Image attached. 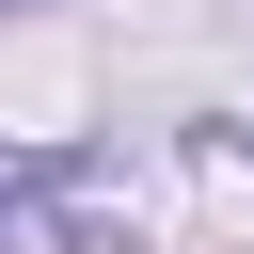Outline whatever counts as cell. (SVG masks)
Returning a JSON list of instances; mask_svg holds the SVG:
<instances>
[{
	"instance_id": "obj_2",
	"label": "cell",
	"mask_w": 254,
	"mask_h": 254,
	"mask_svg": "<svg viewBox=\"0 0 254 254\" xmlns=\"http://www.w3.org/2000/svg\"><path fill=\"white\" fill-rule=\"evenodd\" d=\"M222 143H238V159H254V127H222Z\"/></svg>"
},
{
	"instance_id": "obj_1",
	"label": "cell",
	"mask_w": 254,
	"mask_h": 254,
	"mask_svg": "<svg viewBox=\"0 0 254 254\" xmlns=\"http://www.w3.org/2000/svg\"><path fill=\"white\" fill-rule=\"evenodd\" d=\"M95 175H111V143H0V238L48 222V206H79Z\"/></svg>"
}]
</instances>
